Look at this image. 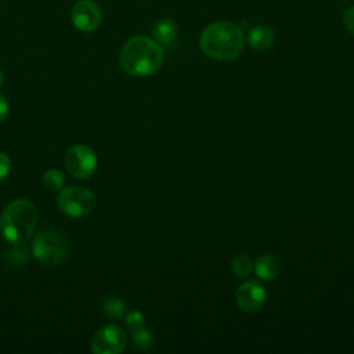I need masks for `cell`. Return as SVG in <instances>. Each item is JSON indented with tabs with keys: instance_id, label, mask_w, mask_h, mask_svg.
<instances>
[{
	"instance_id": "1",
	"label": "cell",
	"mask_w": 354,
	"mask_h": 354,
	"mask_svg": "<svg viewBox=\"0 0 354 354\" xmlns=\"http://www.w3.org/2000/svg\"><path fill=\"white\" fill-rule=\"evenodd\" d=\"M165 51L155 39L144 35L130 37L122 47L119 64L131 76H149L158 72L163 64Z\"/></svg>"
},
{
	"instance_id": "2",
	"label": "cell",
	"mask_w": 354,
	"mask_h": 354,
	"mask_svg": "<svg viewBox=\"0 0 354 354\" xmlns=\"http://www.w3.org/2000/svg\"><path fill=\"white\" fill-rule=\"evenodd\" d=\"M199 46L203 54L212 59L234 61L241 55L245 46L243 30L232 22H213L202 30Z\"/></svg>"
},
{
	"instance_id": "3",
	"label": "cell",
	"mask_w": 354,
	"mask_h": 354,
	"mask_svg": "<svg viewBox=\"0 0 354 354\" xmlns=\"http://www.w3.org/2000/svg\"><path fill=\"white\" fill-rule=\"evenodd\" d=\"M37 210L28 199H15L10 202L0 214V231L12 245L26 242L36 227Z\"/></svg>"
},
{
	"instance_id": "4",
	"label": "cell",
	"mask_w": 354,
	"mask_h": 354,
	"mask_svg": "<svg viewBox=\"0 0 354 354\" xmlns=\"http://www.w3.org/2000/svg\"><path fill=\"white\" fill-rule=\"evenodd\" d=\"M32 252L39 263L44 266H58L68 256V245L58 231L48 228L35 235Z\"/></svg>"
},
{
	"instance_id": "5",
	"label": "cell",
	"mask_w": 354,
	"mask_h": 354,
	"mask_svg": "<svg viewBox=\"0 0 354 354\" xmlns=\"http://www.w3.org/2000/svg\"><path fill=\"white\" fill-rule=\"evenodd\" d=\"M57 205L62 213L71 217H83L95 207V196L83 187L61 188L57 195Z\"/></svg>"
},
{
	"instance_id": "6",
	"label": "cell",
	"mask_w": 354,
	"mask_h": 354,
	"mask_svg": "<svg viewBox=\"0 0 354 354\" xmlns=\"http://www.w3.org/2000/svg\"><path fill=\"white\" fill-rule=\"evenodd\" d=\"M65 166L73 177L84 180L95 171L97 156L90 147L77 144L66 151Z\"/></svg>"
},
{
	"instance_id": "7",
	"label": "cell",
	"mask_w": 354,
	"mask_h": 354,
	"mask_svg": "<svg viewBox=\"0 0 354 354\" xmlns=\"http://www.w3.org/2000/svg\"><path fill=\"white\" fill-rule=\"evenodd\" d=\"M127 336L118 325H106L98 329L91 339L94 354H119L124 350Z\"/></svg>"
},
{
	"instance_id": "8",
	"label": "cell",
	"mask_w": 354,
	"mask_h": 354,
	"mask_svg": "<svg viewBox=\"0 0 354 354\" xmlns=\"http://www.w3.org/2000/svg\"><path fill=\"white\" fill-rule=\"evenodd\" d=\"M267 300V290L257 279H246L235 290V303L243 313H257Z\"/></svg>"
},
{
	"instance_id": "9",
	"label": "cell",
	"mask_w": 354,
	"mask_h": 354,
	"mask_svg": "<svg viewBox=\"0 0 354 354\" xmlns=\"http://www.w3.org/2000/svg\"><path fill=\"white\" fill-rule=\"evenodd\" d=\"M71 19L76 29L82 32H93L100 26L102 12L95 1L79 0L71 10Z\"/></svg>"
},
{
	"instance_id": "10",
	"label": "cell",
	"mask_w": 354,
	"mask_h": 354,
	"mask_svg": "<svg viewBox=\"0 0 354 354\" xmlns=\"http://www.w3.org/2000/svg\"><path fill=\"white\" fill-rule=\"evenodd\" d=\"M253 268H254V274L261 281H272L278 277V274L281 271V264H279V260L274 254L266 253L256 259Z\"/></svg>"
},
{
	"instance_id": "11",
	"label": "cell",
	"mask_w": 354,
	"mask_h": 354,
	"mask_svg": "<svg viewBox=\"0 0 354 354\" xmlns=\"http://www.w3.org/2000/svg\"><path fill=\"white\" fill-rule=\"evenodd\" d=\"M274 40L275 35L272 29L266 25H256L248 33V43L254 51L268 50L274 44Z\"/></svg>"
},
{
	"instance_id": "12",
	"label": "cell",
	"mask_w": 354,
	"mask_h": 354,
	"mask_svg": "<svg viewBox=\"0 0 354 354\" xmlns=\"http://www.w3.org/2000/svg\"><path fill=\"white\" fill-rule=\"evenodd\" d=\"M152 36L162 46L170 44L177 36L176 22L171 18H162L156 21L152 26Z\"/></svg>"
},
{
	"instance_id": "13",
	"label": "cell",
	"mask_w": 354,
	"mask_h": 354,
	"mask_svg": "<svg viewBox=\"0 0 354 354\" xmlns=\"http://www.w3.org/2000/svg\"><path fill=\"white\" fill-rule=\"evenodd\" d=\"M102 311L111 319H122L126 314V303L119 297H105L102 300Z\"/></svg>"
},
{
	"instance_id": "14",
	"label": "cell",
	"mask_w": 354,
	"mask_h": 354,
	"mask_svg": "<svg viewBox=\"0 0 354 354\" xmlns=\"http://www.w3.org/2000/svg\"><path fill=\"white\" fill-rule=\"evenodd\" d=\"M231 272L238 278L248 277L253 270V263L246 254H236L230 263Z\"/></svg>"
},
{
	"instance_id": "15",
	"label": "cell",
	"mask_w": 354,
	"mask_h": 354,
	"mask_svg": "<svg viewBox=\"0 0 354 354\" xmlns=\"http://www.w3.org/2000/svg\"><path fill=\"white\" fill-rule=\"evenodd\" d=\"M131 340H133L134 347L141 351H148L153 344V336H152L151 330L145 329V328L131 332Z\"/></svg>"
},
{
	"instance_id": "16",
	"label": "cell",
	"mask_w": 354,
	"mask_h": 354,
	"mask_svg": "<svg viewBox=\"0 0 354 354\" xmlns=\"http://www.w3.org/2000/svg\"><path fill=\"white\" fill-rule=\"evenodd\" d=\"M43 184L50 191H59L64 187V174L57 169H51L44 173Z\"/></svg>"
},
{
	"instance_id": "17",
	"label": "cell",
	"mask_w": 354,
	"mask_h": 354,
	"mask_svg": "<svg viewBox=\"0 0 354 354\" xmlns=\"http://www.w3.org/2000/svg\"><path fill=\"white\" fill-rule=\"evenodd\" d=\"M126 325L130 329V332L138 330L145 326V318L140 311H130L126 315Z\"/></svg>"
},
{
	"instance_id": "18",
	"label": "cell",
	"mask_w": 354,
	"mask_h": 354,
	"mask_svg": "<svg viewBox=\"0 0 354 354\" xmlns=\"http://www.w3.org/2000/svg\"><path fill=\"white\" fill-rule=\"evenodd\" d=\"M343 25L347 32L354 35V6L346 8L343 14Z\"/></svg>"
},
{
	"instance_id": "19",
	"label": "cell",
	"mask_w": 354,
	"mask_h": 354,
	"mask_svg": "<svg viewBox=\"0 0 354 354\" xmlns=\"http://www.w3.org/2000/svg\"><path fill=\"white\" fill-rule=\"evenodd\" d=\"M10 167H11L10 158L4 152H0V181L7 177Z\"/></svg>"
},
{
	"instance_id": "20",
	"label": "cell",
	"mask_w": 354,
	"mask_h": 354,
	"mask_svg": "<svg viewBox=\"0 0 354 354\" xmlns=\"http://www.w3.org/2000/svg\"><path fill=\"white\" fill-rule=\"evenodd\" d=\"M7 113H8V102L4 98V95L0 94V123L6 119Z\"/></svg>"
},
{
	"instance_id": "21",
	"label": "cell",
	"mask_w": 354,
	"mask_h": 354,
	"mask_svg": "<svg viewBox=\"0 0 354 354\" xmlns=\"http://www.w3.org/2000/svg\"><path fill=\"white\" fill-rule=\"evenodd\" d=\"M3 80H4V73H3V71L0 69V86L3 84Z\"/></svg>"
}]
</instances>
